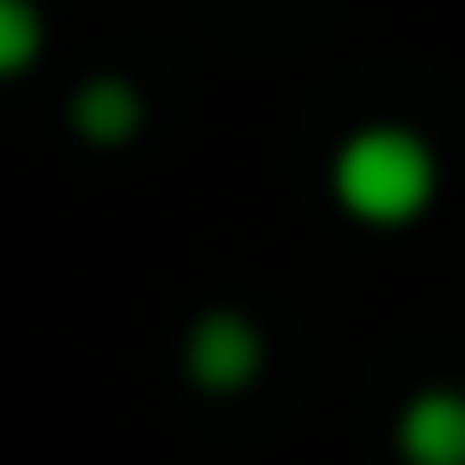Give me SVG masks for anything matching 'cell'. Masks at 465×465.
Instances as JSON below:
<instances>
[{"label": "cell", "mask_w": 465, "mask_h": 465, "mask_svg": "<svg viewBox=\"0 0 465 465\" xmlns=\"http://www.w3.org/2000/svg\"><path fill=\"white\" fill-rule=\"evenodd\" d=\"M327 196L360 229H417L441 196V147L417 123H351L327 155Z\"/></svg>", "instance_id": "obj_1"}, {"label": "cell", "mask_w": 465, "mask_h": 465, "mask_svg": "<svg viewBox=\"0 0 465 465\" xmlns=\"http://www.w3.org/2000/svg\"><path fill=\"white\" fill-rule=\"evenodd\" d=\"M262 368H270V335H262L253 311L213 302V311H196V319L180 327V376H188L204 401H237V392H253Z\"/></svg>", "instance_id": "obj_2"}, {"label": "cell", "mask_w": 465, "mask_h": 465, "mask_svg": "<svg viewBox=\"0 0 465 465\" xmlns=\"http://www.w3.org/2000/svg\"><path fill=\"white\" fill-rule=\"evenodd\" d=\"M392 458L401 465H465V384H417L392 409Z\"/></svg>", "instance_id": "obj_3"}, {"label": "cell", "mask_w": 465, "mask_h": 465, "mask_svg": "<svg viewBox=\"0 0 465 465\" xmlns=\"http://www.w3.org/2000/svg\"><path fill=\"white\" fill-rule=\"evenodd\" d=\"M65 123H74L82 147H131V139L147 131V98H139L131 74H90V82H74Z\"/></svg>", "instance_id": "obj_4"}, {"label": "cell", "mask_w": 465, "mask_h": 465, "mask_svg": "<svg viewBox=\"0 0 465 465\" xmlns=\"http://www.w3.org/2000/svg\"><path fill=\"white\" fill-rule=\"evenodd\" d=\"M41 49H49V16H41V0H0V82L33 74Z\"/></svg>", "instance_id": "obj_5"}]
</instances>
